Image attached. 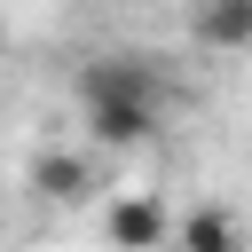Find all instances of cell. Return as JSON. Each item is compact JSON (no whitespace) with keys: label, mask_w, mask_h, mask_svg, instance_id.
Wrapping results in <instances>:
<instances>
[{"label":"cell","mask_w":252,"mask_h":252,"mask_svg":"<svg viewBox=\"0 0 252 252\" xmlns=\"http://www.w3.org/2000/svg\"><path fill=\"white\" fill-rule=\"evenodd\" d=\"M173 236H181L189 252H228V244H236V220H228V213H189Z\"/></svg>","instance_id":"5b68a950"},{"label":"cell","mask_w":252,"mask_h":252,"mask_svg":"<svg viewBox=\"0 0 252 252\" xmlns=\"http://www.w3.org/2000/svg\"><path fill=\"white\" fill-rule=\"evenodd\" d=\"M79 102H87V142L102 150H142L158 134L165 110V79L150 71V55H94L79 71Z\"/></svg>","instance_id":"6da1fadb"},{"label":"cell","mask_w":252,"mask_h":252,"mask_svg":"<svg viewBox=\"0 0 252 252\" xmlns=\"http://www.w3.org/2000/svg\"><path fill=\"white\" fill-rule=\"evenodd\" d=\"M32 189H39V197H63V205L87 197V158H39V165H32Z\"/></svg>","instance_id":"277c9868"},{"label":"cell","mask_w":252,"mask_h":252,"mask_svg":"<svg viewBox=\"0 0 252 252\" xmlns=\"http://www.w3.org/2000/svg\"><path fill=\"white\" fill-rule=\"evenodd\" d=\"M110 236H118V244H165V236H173V220H165L150 197H134V205H118V213H110Z\"/></svg>","instance_id":"3957f363"},{"label":"cell","mask_w":252,"mask_h":252,"mask_svg":"<svg viewBox=\"0 0 252 252\" xmlns=\"http://www.w3.org/2000/svg\"><path fill=\"white\" fill-rule=\"evenodd\" d=\"M189 32H197L205 47H220V55H244V47H252V0H197Z\"/></svg>","instance_id":"7a4b0ae2"}]
</instances>
